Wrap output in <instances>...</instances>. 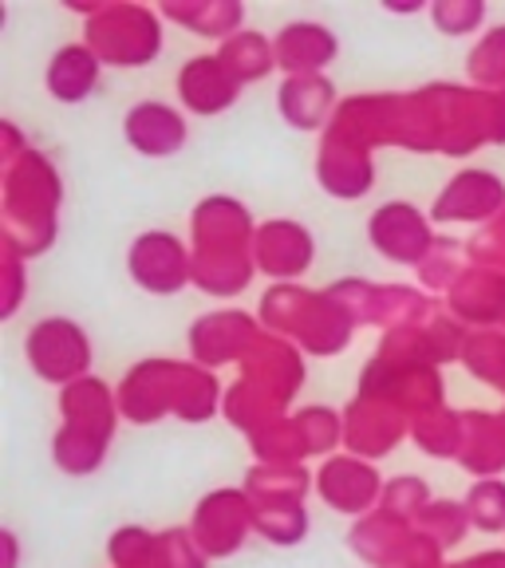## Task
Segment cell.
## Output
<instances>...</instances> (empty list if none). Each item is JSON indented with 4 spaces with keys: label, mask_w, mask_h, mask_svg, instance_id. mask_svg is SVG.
Returning <instances> with one entry per match:
<instances>
[{
    "label": "cell",
    "mask_w": 505,
    "mask_h": 568,
    "mask_svg": "<svg viewBox=\"0 0 505 568\" xmlns=\"http://www.w3.org/2000/svg\"><path fill=\"white\" fill-rule=\"evenodd\" d=\"M407 146L418 154H443V134L426 88L383 91V95H352L340 103L336 119L320 134L316 182L340 202L372 194L375 151Z\"/></svg>",
    "instance_id": "6da1fadb"
},
{
    "label": "cell",
    "mask_w": 505,
    "mask_h": 568,
    "mask_svg": "<svg viewBox=\"0 0 505 568\" xmlns=\"http://www.w3.org/2000/svg\"><path fill=\"white\" fill-rule=\"evenodd\" d=\"M119 410L131 426H151L162 418H182V423H210L222 415L225 387L218 372L194 364V359H139L115 387Z\"/></svg>",
    "instance_id": "7a4b0ae2"
},
{
    "label": "cell",
    "mask_w": 505,
    "mask_h": 568,
    "mask_svg": "<svg viewBox=\"0 0 505 568\" xmlns=\"http://www.w3.org/2000/svg\"><path fill=\"white\" fill-rule=\"evenodd\" d=\"M0 233L4 245L32 261L55 245L63 205V178L40 146H28L20 159L0 166Z\"/></svg>",
    "instance_id": "3957f363"
},
{
    "label": "cell",
    "mask_w": 505,
    "mask_h": 568,
    "mask_svg": "<svg viewBox=\"0 0 505 568\" xmlns=\"http://www.w3.org/2000/svg\"><path fill=\"white\" fill-rule=\"evenodd\" d=\"M304 387V352L289 339L261 332L238 364V379L225 387L222 415L238 426L241 435H253L276 418L293 415V403Z\"/></svg>",
    "instance_id": "277c9868"
},
{
    "label": "cell",
    "mask_w": 505,
    "mask_h": 568,
    "mask_svg": "<svg viewBox=\"0 0 505 568\" xmlns=\"http://www.w3.org/2000/svg\"><path fill=\"white\" fill-rule=\"evenodd\" d=\"M265 332L296 344L304 355L329 359L352 344L360 320L336 288H304V284H269L257 304Z\"/></svg>",
    "instance_id": "5b68a950"
},
{
    "label": "cell",
    "mask_w": 505,
    "mask_h": 568,
    "mask_svg": "<svg viewBox=\"0 0 505 568\" xmlns=\"http://www.w3.org/2000/svg\"><path fill=\"white\" fill-rule=\"evenodd\" d=\"M119 395L99 375L71 383L60 390V426L52 435V462L68 478H91L103 470L119 430Z\"/></svg>",
    "instance_id": "8992f818"
},
{
    "label": "cell",
    "mask_w": 505,
    "mask_h": 568,
    "mask_svg": "<svg viewBox=\"0 0 505 568\" xmlns=\"http://www.w3.org/2000/svg\"><path fill=\"white\" fill-rule=\"evenodd\" d=\"M435 106L443 154L466 159L482 146H505V91H482L474 83H426Z\"/></svg>",
    "instance_id": "52a82bcc"
},
{
    "label": "cell",
    "mask_w": 505,
    "mask_h": 568,
    "mask_svg": "<svg viewBox=\"0 0 505 568\" xmlns=\"http://www.w3.org/2000/svg\"><path fill=\"white\" fill-rule=\"evenodd\" d=\"M83 44L107 68H147L162 55L166 44V20L151 4H123L107 0L95 17L83 20Z\"/></svg>",
    "instance_id": "ba28073f"
},
{
    "label": "cell",
    "mask_w": 505,
    "mask_h": 568,
    "mask_svg": "<svg viewBox=\"0 0 505 568\" xmlns=\"http://www.w3.org/2000/svg\"><path fill=\"white\" fill-rule=\"evenodd\" d=\"M24 359L32 367L36 379H44L48 387H71L91 375L95 364V344H91L88 328L71 316H44L36 320L24 336Z\"/></svg>",
    "instance_id": "9c48e42d"
},
{
    "label": "cell",
    "mask_w": 505,
    "mask_h": 568,
    "mask_svg": "<svg viewBox=\"0 0 505 568\" xmlns=\"http://www.w3.org/2000/svg\"><path fill=\"white\" fill-rule=\"evenodd\" d=\"M332 288L344 296L360 324L383 328V336L400 328H418L443 308V301H435L423 288H411V284H375L364 276H352V281H336Z\"/></svg>",
    "instance_id": "30bf717a"
},
{
    "label": "cell",
    "mask_w": 505,
    "mask_h": 568,
    "mask_svg": "<svg viewBox=\"0 0 505 568\" xmlns=\"http://www.w3.org/2000/svg\"><path fill=\"white\" fill-rule=\"evenodd\" d=\"M257 225L241 197L205 194L190 210V248L194 257H253Z\"/></svg>",
    "instance_id": "8fae6325"
},
{
    "label": "cell",
    "mask_w": 505,
    "mask_h": 568,
    "mask_svg": "<svg viewBox=\"0 0 505 568\" xmlns=\"http://www.w3.org/2000/svg\"><path fill=\"white\" fill-rule=\"evenodd\" d=\"M127 276L151 296H178L194 284V248L170 230H147L127 248Z\"/></svg>",
    "instance_id": "7c38bea8"
},
{
    "label": "cell",
    "mask_w": 505,
    "mask_h": 568,
    "mask_svg": "<svg viewBox=\"0 0 505 568\" xmlns=\"http://www.w3.org/2000/svg\"><path fill=\"white\" fill-rule=\"evenodd\" d=\"M190 532L210 560H230L253 537V501L241 486L210 489L190 514Z\"/></svg>",
    "instance_id": "4fadbf2b"
},
{
    "label": "cell",
    "mask_w": 505,
    "mask_h": 568,
    "mask_svg": "<svg viewBox=\"0 0 505 568\" xmlns=\"http://www.w3.org/2000/svg\"><path fill=\"white\" fill-rule=\"evenodd\" d=\"M505 213V178L486 166H462L431 202L435 225H494Z\"/></svg>",
    "instance_id": "5bb4252c"
},
{
    "label": "cell",
    "mask_w": 505,
    "mask_h": 568,
    "mask_svg": "<svg viewBox=\"0 0 505 568\" xmlns=\"http://www.w3.org/2000/svg\"><path fill=\"white\" fill-rule=\"evenodd\" d=\"M383 489H387V478L380 474V466L347 450L316 466V497L340 517H355V521L372 517L383 501Z\"/></svg>",
    "instance_id": "9a60e30c"
},
{
    "label": "cell",
    "mask_w": 505,
    "mask_h": 568,
    "mask_svg": "<svg viewBox=\"0 0 505 568\" xmlns=\"http://www.w3.org/2000/svg\"><path fill=\"white\" fill-rule=\"evenodd\" d=\"M435 241L438 233L431 213L418 210L415 202H383L367 217V245L391 265L418 268L426 261V253L435 248Z\"/></svg>",
    "instance_id": "2e32d148"
},
{
    "label": "cell",
    "mask_w": 505,
    "mask_h": 568,
    "mask_svg": "<svg viewBox=\"0 0 505 568\" xmlns=\"http://www.w3.org/2000/svg\"><path fill=\"white\" fill-rule=\"evenodd\" d=\"M261 332H265L261 316H253V312H245V308L205 312L186 332L190 359L210 367V372H218V367H238L249 355V347L261 339Z\"/></svg>",
    "instance_id": "e0dca14e"
},
{
    "label": "cell",
    "mask_w": 505,
    "mask_h": 568,
    "mask_svg": "<svg viewBox=\"0 0 505 568\" xmlns=\"http://www.w3.org/2000/svg\"><path fill=\"white\" fill-rule=\"evenodd\" d=\"M253 261H257V273L273 284H301V276L316 261V237L296 217H269L253 237Z\"/></svg>",
    "instance_id": "ac0fdd59"
},
{
    "label": "cell",
    "mask_w": 505,
    "mask_h": 568,
    "mask_svg": "<svg viewBox=\"0 0 505 568\" xmlns=\"http://www.w3.org/2000/svg\"><path fill=\"white\" fill-rule=\"evenodd\" d=\"M403 438H411V418L400 407L355 390V399L344 407V450L355 458L380 462Z\"/></svg>",
    "instance_id": "d6986e66"
},
{
    "label": "cell",
    "mask_w": 505,
    "mask_h": 568,
    "mask_svg": "<svg viewBox=\"0 0 505 568\" xmlns=\"http://www.w3.org/2000/svg\"><path fill=\"white\" fill-rule=\"evenodd\" d=\"M123 139L142 159H174L186 151L190 119L182 106L162 99H139L123 115Z\"/></svg>",
    "instance_id": "ffe728a7"
},
{
    "label": "cell",
    "mask_w": 505,
    "mask_h": 568,
    "mask_svg": "<svg viewBox=\"0 0 505 568\" xmlns=\"http://www.w3.org/2000/svg\"><path fill=\"white\" fill-rule=\"evenodd\" d=\"M174 91H178V103H182L186 115L213 119V115H225L245 88L225 71V63L218 60V52H202V55H190V60L178 68Z\"/></svg>",
    "instance_id": "44dd1931"
},
{
    "label": "cell",
    "mask_w": 505,
    "mask_h": 568,
    "mask_svg": "<svg viewBox=\"0 0 505 568\" xmlns=\"http://www.w3.org/2000/svg\"><path fill=\"white\" fill-rule=\"evenodd\" d=\"M443 308L471 332H505V268L471 265L446 293Z\"/></svg>",
    "instance_id": "7402d4cb"
},
{
    "label": "cell",
    "mask_w": 505,
    "mask_h": 568,
    "mask_svg": "<svg viewBox=\"0 0 505 568\" xmlns=\"http://www.w3.org/2000/svg\"><path fill=\"white\" fill-rule=\"evenodd\" d=\"M336 111L340 95L329 75H284L276 88V115L301 134H324Z\"/></svg>",
    "instance_id": "603a6c76"
},
{
    "label": "cell",
    "mask_w": 505,
    "mask_h": 568,
    "mask_svg": "<svg viewBox=\"0 0 505 568\" xmlns=\"http://www.w3.org/2000/svg\"><path fill=\"white\" fill-rule=\"evenodd\" d=\"M281 75H329V63L340 55V36L324 20H289L273 36Z\"/></svg>",
    "instance_id": "cb8c5ba5"
},
{
    "label": "cell",
    "mask_w": 505,
    "mask_h": 568,
    "mask_svg": "<svg viewBox=\"0 0 505 568\" xmlns=\"http://www.w3.org/2000/svg\"><path fill=\"white\" fill-rule=\"evenodd\" d=\"M103 68L107 63L83 40H75V44H63L52 52V60L44 68V88L60 106H80L99 91Z\"/></svg>",
    "instance_id": "d4e9b609"
},
{
    "label": "cell",
    "mask_w": 505,
    "mask_h": 568,
    "mask_svg": "<svg viewBox=\"0 0 505 568\" xmlns=\"http://www.w3.org/2000/svg\"><path fill=\"white\" fill-rule=\"evenodd\" d=\"M162 20L178 28H190L202 40H218L225 44L230 36L245 28V4L241 0H166L159 4Z\"/></svg>",
    "instance_id": "484cf974"
},
{
    "label": "cell",
    "mask_w": 505,
    "mask_h": 568,
    "mask_svg": "<svg viewBox=\"0 0 505 568\" xmlns=\"http://www.w3.org/2000/svg\"><path fill=\"white\" fill-rule=\"evenodd\" d=\"M466 438H462L458 466L474 478H502L505 474V423L489 410H462Z\"/></svg>",
    "instance_id": "4316f807"
},
{
    "label": "cell",
    "mask_w": 505,
    "mask_h": 568,
    "mask_svg": "<svg viewBox=\"0 0 505 568\" xmlns=\"http://www.w3.org/2000/svg\"><path fill=\"white\" fill-rule=\"evenodd\" d=\"M241 489L249 494L253 506L309 501V494L316 489V474H309V466H265V462H253Z\"/></svg>",
    "instance_id": "83f0119b"
},
{
    "label": "cell",
    "mask_w": 505,
    "mask_h": 568,
    "mask_svg": "<svg viewBox=\"0 0 505 568\" xmlns=\"http://www.w3.org/2000/svg\"><path fill=\"white\" fill-rule=\"evenodd\" d=\"M218 60L225 63V71H230L241 88H249V83H261V80H269L273 71H281V68H276L273 36L257 32V28H241L238 36H230V40H225V44H218Z\"/></svg>",
    "instance_id": "f1b7e54d"
},
{
    "label": "cell",
    "mask_w": 505,
    "mask_h": 568,
    "mask_svg": "<svg viewBox=\"0 0 505 568\" xmlns=\"http://www.w3.org/2000/svg\"><path fill=\"white\" fill-rule=\"evenodd\" d=\"M462 438H466L462 410H451L446 403H443V407H435V410H426V415H418L415 423H411V443H415L423 454H431V458L458 462Z\"/></svg>",
    "instance_id": "f546056e"
},
{
    "label": "cell",
    "mask_w": 505,
    "mask_h": 568,
    "mask_svg": "<svg viewBox=\"0 0 505 568\" xmlns=\"http://www.w3.org/2000/svg\"><path fill=\"white\" fill-rule=\"evenodd\" d=\"M471 268V248L462 245V241L454 237H438L435 248L426 253V261L415 268L418 276V288L423 293H431L435 301H446V293H451L454 284L462 281V273Z\"/></svg>",
    "instance_id": "4dcf8cb0"
},
{
    "label": "cell",
    "mask_w": 505,
    "mask_h": 568,
    "mask_svg": "<svg viewBox=\"0 0 505 568\" xmlns=\"http://www.w3.org/2000/svg\"><path fill=\"white\" fill-rule=\"evenodd\" d=\"M257 276L253 257H194V288H202L213 301L241 296Z\"/></svg>",
    "instance_id": "1f68e13d"
},
{
    "label": "cell",
    "mask_w": 505,
    "mask_h": 568,
    "mask_svg": "<svg viewBox=\"0 0 505 568\" xmlns=\"http://www.w3.org/2000/svg\"><path fill=\"white\" fill-rule=\"evenodd\" d=\"M309 506L304 501H281V506H253V529L276 549H293L309 537Z\"/></svg>",
    "instance_id": "d6a6232c"
},
{
    "label": "cell",
    "mask_w": 505,
    "mask_h": 568,
    "mask_svg": "<svg viewBox=\"0 0 505 568\" xmlns=\"http://www.w3.org/2000/svg\"><path fill=\"white\" fill-rule=\"evenodd\" d=\"M466 83L482 91H505V24H494L466 52Z\"/></svg>",
    "instance_id": "836d02e7"
},
{
    "label": "cell",
    "mask_w": 505,
    "mask_h": 568,
    "mask_svg": "<svg viewBox=\"0 0 505 568\" xmlns=\"http://www.w3.org/2000/svg\"><path fill=\"white\" fill-rule=\"evenodd\" d=\"M415 529L423 532L426 541H435L438 549H454V545L466 541V532L474 529L471 525V514H466V506L462 501H454V497H435L431 506L418 514Z\"/></svg>",
    "instance_id": "e575fe53"
},
{
    "label": "cell",
    "mask_w": 505,
    "mask_h": 568,
    "mask_svg": "<svg viewBox=\"0 0 505 568\" xmlns=\"http://www.w3.org/2000/svg\"><path fill=\"white\" fill-rule=\"evenodd\" d=\"M462 364L466 372L478 375L486 387L505 395V332H471L466 347H462ZM505 423V410H502Z\"/></svg>",
    "instance_id": "d590c367"
},
{
    "label": "cell",
    "mask_w": 505,
    "mask_h": 568,
    "mask_svg": "<svg viewBox=\"0 0 505 568\" xmlns=\"http://www.w3.org/2000/svg\"><path fill=\"white\" fill-rule=\"evenodd\" d=\"M159 557V532L147 525H119L107 537V565L111 568H154Z\"/></svg>",
    "instance_id": "8d00e7d4"
},
{
    "label": "cell",
    "mask_w": 505,
    "mask_h": 568,
    "mask_svg": "<svg viewBox=\"0 0 505 568\" xmlns=\"http://www.w3.org/2000/svg\"><path fill=\"white\" fill-rule=\"evenodd\" d=\"M462 506L478 532H505V478H474Z\"/></svg>",
    "instance_id": "74e56055"
},
{
    "label": "cell",
    "mask_w": 505,
    "mask_h": 568,
    "mask_svg": "<svg viewBox=\"0 0 505 568\" xmlns=\"http://www.w3.org/2000/svg\"><path fill=\"white\" fill-rule=\"evenodd\" d=\"M431 501H435V494H431L426 478H418V474H395V478H387V489H383L380 509L387 517H395V521L415 525L418 514H423Z\"/></svg>",
    "instance_id": "f35d334b"
},
{
    "label": "cell",
    "mask_w": 505,
    "mask_h": 568,
    "mask_svg": "<svg viewBox=\"0 0 505 568\" xmlns=\"http://www.w3.org/2000/svg\"><path fill=\"white\" fill-rule=\"evenodd\" d=\"M489 4L486 0H431V24L451 40L478 36L486 28Z\"/></svg>",
    "instance_id": "ab89813d"
},
{
    "label": "cell",
    "mask_w": 505,
    "mask_h": 568,
    "mask_svg": "<svg viewBox=\"0 0 505 568\" xmlns=\"http://www.w3.org/2000/svg\"><path fill=\"white\" fill-rule=\"evenodd\" d=\"M154 568H210V557L198 549L190 525H170L159 532V557Z\"/></svg>",
    "instance_id": "60d3db41"
},
{
    "label": "cell",
    "mask_w": 505,
    "mask_h": 568,
    "mask_svg": "<svg viewBox=\"0 0 505 568\" xmlns=\"http://www.w3.org/2000/svg\"><path fill=\"white\" fill-rule=\"evenodd\" d=\"M28 288V261L20 257L17 248L4 245V257H0V320H12L24 304Z\"/></svg>",
    "instance_id": "b9f144b4"
},
{
    "label": "cell",
    "mask_w": 505,
    "mask_h": 568,
    "mask_svg": "<svg viewBox=\"0 0 505 568\" xmlns=\"http://www.w3.org/2000/svg\"><path fill=\"white\" fill-rule=\"evenodd\" d=\"M466 248H471V265L505 268V213L494 225H486V230L474 233V237L466 241Z\"/></svg>",
    "instance_id": "7bdbcfd3"
},
{
    "label": "cell",
    "mask_w": 505,
    "mask_h": 568,
    "mask_svg": "<svg viewBox=\"0 0 505 568\" xmlns=\"http://www.w3.org/2000/svg\"><path fill=\"white\" fill-rule=\"evenodd\" d=\"M28 151L24 134H20V126L12 123V119H0V166H9L12 159H20V154Z\"/></svg>",
    "instance_id": "ee69618b"
},
{
    "label": "cell",
    "mask_w": 505,
    "mask_h": 568,
    "mask_svg": "<svg viewBox=\"0 0 505 568\" xmlns=\"http://www.w3.org/2000/svg\"><path fill=\"white\" fill-rule=\"evenodd\" d=\"M0 568H20V537L12 525L0 529Z\"/></svg>",
    "instance_id": "f6af8a7d"
},
{
    "label": "cell",
    "mask_w": 505,
    "mask_h": 568,
    "mask_svg": "<svg viewBox=\"0 0 505 568\" xmlns=\"http://www.w3.org/2000/svg\"><path fill=\"white\" fill-rule=\"evenodd\" d=\"M458 568H505V549H482L474 557L458 560Z\"/></svg>",
    "instance_id": "bcb514c9"
},
{
    "label": "cell",
    "mask_w": 505,
    "mask_h": 568,
    "mask_svg": "<svg viewBox=\"0 0 505 568\" xmlns=\"http://www.w3.org/2000/svg\"><path fill=\"white\" fill-rule=\"evenodd\" d=\"M383 9L387 12H400V17H415V12H431V0H387V4H383Z\"/></svg>",
    "instance_id": "7dc6e473"
}]
</instances>
